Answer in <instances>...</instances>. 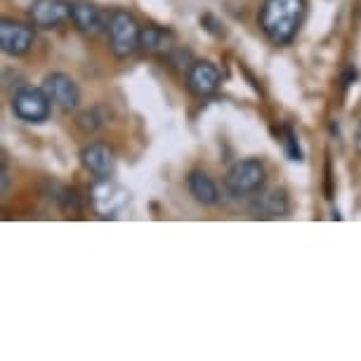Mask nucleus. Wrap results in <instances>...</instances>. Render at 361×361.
Here are the masks:
<instances>
[{
    "mask_svg": "<svg viewBox=\"0 0 361 361\" xmlns=\"http://www.w3.org/2000/svg\"><path fill=\"white\" fill-rule=\"evenodd\" d=\"M220 83H222L220 69L213 62H208V59H196L187 69V87L196 97H210V94H215Z\"/></svg>",
    "mask_w": 361,
    "mask_h": 361,
    "instance_id": "8",
    "label": "nucleus"
},
{
    "mask_svg": "<svg viewBox=\"0 0 361 361\" xmlns=\"http://www.w3.org/2000/svg\"><path fill=\"white\" fill-rule=\"evenodd\" d=\"M267 187V168L260 159H241L224 175V189L236 201H253Z\"/></svg>",
    "mask_w": 361,
    "mask_h": 361,
    "instance_id": "2",
    "label": "nucleus"
},
{
    "mask_svg": "<svg viewBox=\"0 0 361 361\" xmlns=\"http://www.w3.org/2000/svg\"><path fill=\"white\" fill-rule=\"evenodd\" d=\"M140 33L142 26L137 24L128 10H114L106 22L109 50L116 59H128L140 50Z\"/></svg>",
    "mask_w": 361,
    "mask_h": 361,
    "instance_id": "3",
    "label": "nucleus"
},
{
    "mask_svg": "<svg viewBox=\"0 0 361 361\" xmlns=\"http://www.w3.org/2000/svg\"><path fill=\"white\" fill-rule=\"evenodd\" d=\"M354 145H357V152L361 154V123L357 128V135H354Z\"/></svg>",
    "mask_w": 361,
    "mask_h": 361,
    "instance_id": "17",
    "label": "nucleus"
},
{
    "mask_svg": "<svg viewBox=\"0 0 361 361\" xmlns=\"http://www.w3.org/2000/svg\"><path fill=\"white\" fill-rule=\"evenodd\" d=\"M80 163L90 173L94 180H111L116 173V156L104 142H92V145L83 147L80 152Z\"/></svg>",
    "mask_w": 361,
    "mask_h": 361,
    "instance_id": "9",
    "label": "nucleus"
},
{
    "mask_svg": "<svg viewBox=\"0 0 361 361\" xmlns=\"http://www.w3.org/2000/svg\"><path fill=\"white\" fill-rule=\"evenodd\" d=\"M12 114L17 116L24 123H33L40 126L50 118L52 114V99L47 97V92L43 87H31V85H22L12 92Z\"/></svg>",
    "mask_w": 361,
    "mask_h": 361,
    "instance_id": "4",
    "label": "nucleus"
},
{
    "mask_svg": "<svg viewBox=\"0 0 361 361\" xmlns=\"http://www.w3.org/2000/svg\"><path fill=\"white\" fill-rule=\"evenodd\" d=\"M281 145L288 154L290 161H302V152H300V145H298V135L290 130V128H283V135H281Z\"/></svg>",
    "mask_w": 361,
    "mask_h": 361,
    "instance_id": "15",
    "label": "nucleus"
},
{
    "mask_svg": "<svg viewBox=\"0 0 361 361\" xmlns=\"http://www.w3.org/2000/svg\"><path fill=\"white\" fill-rule=\"evenodd\" d=\"M59 206H62V210L66 215H78L80 213V201L76 192H69V189H62V194L57 196Z\"/></svg>",
    "mask_w": 361,
    "mask_h": 361,
    "instance_id": "16",
    "label": "nucleus"
},
{
    "mask_svg": "<svg viewBox=\"0 0 361 361\" xmlns=\"http://www.w3.org/2000/svg\"><path fill=\"white\" fill-rule=\"evenodd\" d=\"M187 189L192 199L201 206H217L220 203V189L213 182V177L203 170H192L187 177Z\"/></svg>",
    "mask_w": 361,
    "mask_h": 361,
    "instance_id": "12",
    "label": "nucleus"
},
{
    "mask_svg": "<svg viewBox=\"0 0 361 361\" xmlns=\"http://www.w3.org/2000/svg\"><path fill=\"white\" fill-rule=\"evenodd\" d=\"M288 196H286L283 189L262 192L250 201V213H253V217H260V220H279V217L288 215Z\"/></svg>",
    "mask_w": 361,
    "mask_h": 361,
    "instance_id": "11",
    "label": "nucleus"
},
{
    "mask_svg": "<svg viewBox=\"0 0 361 361\" xmlns=\"http://www.w3.org/2000/svg\"><path fill=\"white\" fill-rule=\"evenodd\" d=\"M29 17L33 29H57L66 19H71V3L69 0H33L29 8Z\"/></svg>",
    "mask_w": 361,
    "mask_h": 361,
    "instance_id": "7",
    "label": "nucleus"
},
{
    "mask_svg": "<svg viewBox=\"0 0 361 361\" xmlns=\"http://www.w3.org/2000/svg\"><path fill=\"white\" fill-rule=\"evenodd\" d=\"M305 12H307L305 0H264L257 24L274 45H288L302 26Z\"/></svg>",
    "mask_w": 361,
    "mask_h": 361,
    "instance_id": "1",
    "label": "nucleus"
},
{
    "mask_svg": "<svg viewBox=\"0 0 361 361\" xmlns=\"http://www.w3.org/2000/svg\"><path fill=\"white\" fill-rule=\"evenodd\" d=\"M106 118L109 116L104 114V109L102 106H92V109H87V111H83L76 118V126L80 128L83 133H97L99 128H104V123H106Z\"/></svg>",
    "mask_w": 361,
    "mask_h": 361,
    "instance_id": "14",
    "label": "nucleus"
},
{
    "mask_svg": "<svg viewBox=\"0 0 361 361\" xmlns=\"http://www.w3.org/2000/svg\"><path fill=\"white\" fill-rule=\"evenodd\" d=\"M33 43H36V33H33L31 26L12 22V19L0 22V47L8 57H24V54L31 52Z\"/></svg>",
    "mask_w": 361,
    "mask_h": 361,
    "instance_id": "6",
    "label": "nucleus"
},
{
    "mask_svg": "<svg viewBox=\"0 0 361 361\" xmlns=\"http://www.w3.org/2000/svg\"><path fill=\"white\" fill-rule=\"evenodd\" d=\"M43 90L47 92V97L52 99V104L57 109H62L64 114L76 111L80 106V90H78L76 80L62 71L47 73L43 80Z\"/></svg>",
    "mask_w": 361,
    "mask_h": 361,
    "instance_id": "5",
    "label": "nucleus"
},
{
    "mask_svg": "<svg viewBox=\"0 0 361 361\" xmlns=\"http://www.w3.org/2000/svg\"><path fill=\"white\" fill-rule=\"evenodd\" d=\"M71 22L87 38H97L106 29L99 8L90 0H71Z\"/></svg>",
    "mask_w": 361,
    "mask_h": 361,
    "instance_id": "10",
    "label": "nucleus"
},
{
    "mask_svg": "<svg viewBox=\"0 0 361 361\" xmlns=\"http://www.w3.org/2000/svg\"><path fill=\"white\" fill-rule=\"evenodd\" d=\"M3 194H8V168L3 166Z\"/></svg>",
    "mask_w": 361,
    "mask_h": 361,
    "instance_id": "18",
    "label": "nucleus"
},
{
    "mask_svg": "<svg viewBox=\"0 0 361 361\" xmlns=\"http://www.w3.org/2000/svg\"><path fill=\"white\" fill-rule=\"evenodd\" d=\"M140 50L154 57H168L175 50V38L168 29L161 26H145L140 33Z\"/></svg>",
    "mask_w": 361,
    "mask_h": 361,
    "instance_id": "13",
    "label": "nucleus"
}]
</instances>
